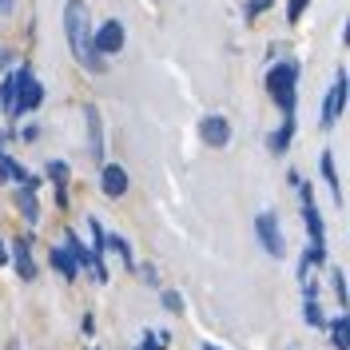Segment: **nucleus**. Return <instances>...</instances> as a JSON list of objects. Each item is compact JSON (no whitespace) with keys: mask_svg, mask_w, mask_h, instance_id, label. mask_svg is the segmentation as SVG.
<instances>
[{"mask_svg":"<svg viewBox=\"0 0 350 350\" xmlns=\"http://www.w3.org/2000/svg\"><path fill=\"white\" fill-rule=\"evenodd\" d=\"M323 175H327V187L334 191V199H342V191H338V172H334V155L323 152Z\"/></svg>","mask_w":350,"mask_h":350,"instance_id":"nucleus-16","label":"nucleus"},{"mask_svg":"<svg viewBox=\"0 0 350 350\" xmlns=\"http://www.w3.org/2000/svg\"><path fill=\"white\" fill-rule=\"evenodd\" d=\"M44 104V88L32 80V72L21 68V92H16V111H32Z\"/></svg>","mask_w":350,"mask_h":350,"instance_id":"nucleus-7","label":"nucleus"},{"mask_svg":"<svg viewBox=\"0 0 350 350\" xmlns=\"http://www.w3.org/2000/svg\"><path fill=\"white\" fill-rule=\"evenodd\" d=\"M88 128H92L88 148H92V159L100 163V159H104V131H100V111H96V108H88Z\"/></svg>","mask_w":350,"mask_h":350,"instance_id":"nucleus-9","label":"nucleus"},{"mask_svg":"<svg viewBox=\"0 0 350 350\" xmlns=\"http://www.w3.org/2000/svg\"><path fill=\"white\" fill-rule=\"evenodd\" d=\"M295 84H299V64H295V60L275 64V68H271V76H267V88H271L275 104H279L286 116L295 111Z\"/></svg>","mask_w":350,"mask_h":350,"instance_id":"nucleus-2","label":"nucleus"},{"mask_svg":"<svg viewBox=\"0 0 350 350\" xmlns=\"http://www.w3.org/2000/svg\"><path fill=\"white\" fill-rule=\"evenodd\" d=\"M100 187H104L108 199H120L128 191V167H124V163H104V167H100Z\"/></svg>","mask_w":350,"mask_h":350,"instance_id":"nucleus-6","label":"nucleus"},{"mask_svg":"<svg viewBox=\"0 0 350 350\" xmlns=\"http://www.w3.org/2000/svg\"><path fill=\"white\" fill-rule=\"evenodd\" d=\"M291 139H295V116H286V124L271 135V152H286V148H291Z\"/></svg>","mask_w":350,"mask_h":350,"instance_id":"nucleus-14","label":"nucleus"},{"mask_svg":"<svg viewBox=\"0 0 350 350\" xmlns=\"http://www.w3.org/2000/svg\"><path fill=\"white\" fill-rule=\"evenodd\" d=\"M330 283H334V295H338V303L347 306V279H342V271H338V267L330 271Z\"/></svg>","mask_w":350,"mask_h":350,"instance_id":"nucleus-20","label":"nucleus"},{"mask_svg":"<svg viewBox=\"0 0 350 350\" xmlns=\"http://www.w3.org/2000/svg\"><path fill=\"white\" fill-rule=\"evenodd\" d=\"M52 267H56L64 279H76V271H80V267H76V259L68 255L64 247H56V251H52Z\"/></svg>","mask_w":350,"mask_h":350,"instance_id":"nucleus-15","label":"nucleus"},{"mask_svg":"<svg viewBox=\"0 0 350 350\" xmlns=\"http://www.w3.org/2000/svg\"><path fill=\"white\" fill-rule=\"evenodd\" d=\"M12 259H16L21 279H36V262H32V255H28V239H16V243H12Z\"/></svg>","mask_w":350,"mask_h":350,"instance_id":"nucleus-10","label":"nucleus"},{"mask_svg":"<svg viewBox=\"0 0 350 350\" xmlns=\"http://www.w3.org/2000/svg\"><path fill=\"white\" fill-rule=\"evenodd\" d=\"M306 8V0H291V8H286V21H299V12Z\"/></svg>","mask_w":350,"mask_h":350,"instance_id":"nucleus-22","label":"nucleus"},{"mask_svg":"<svg viewBox=\"0 0 350 350\" xmlns=\"http://www.w3.org/2000/svg\"><path fill=\"white\" fill-rule=\"evenodd\" d=\"M199 139H203L207 148H227V144H231V124H227V116H207V120L199 124Z\"/></svg>","mask_w":350,"mask_h":350,"instance_id":"nucleus-5","label":"nucleus"},{"mask_svg":"<svg viewBox=\"0 0 350 350\" xmlns=\"http://www.w3.org/2000/svg\"><path fill=\"white\" fill-rule=\"evenodd\" d=\"M64 32H68V44H72L76 60L84 68H92V72H104V56H96V48H92V24H88L84 0H72L64 8Z\"/></svg>","mask_w":350,"mask_h":350,"instance_id":"nucleus-1","label":"nucleus"},{"mask_svg":"<svg viewBox=\"0 0 350 350\" xmlns=\"http://www.w3.org/2000/svg\"><path fill=\"white\" fill-rule=\"evenodd\" d=\"M48 175H52V179H56V183H60V191H64V183H68V163H60V159H52V163H48Z\"/></svg>","mask_w":350,"mask_h":350,"instance_id":"nucleus-19","label":"nucleus"},{"mask_svg":"<svg viewBox=\"0 0 350 350\" xmlns=\"http://www.w3.org/2000/svg\"><path fill=\"white\" fill-rule=\"evenodd\" d=\"M111 247V251H116V255H120V259H124V267H131V243L124 239V235H108V239H104Z\"/></svg>","mask_w":350,"mask_h":350,"instance_id":"nucleus-17","label":"nucleus"},{"mask_svg":"<svg viewBox=\"0 0 350 350\" xmlns=\"http://www.w3.org/2000/svg\"><path fill=\"white\" fill-rule=\"evenodd\" d=\"M16 92H21V72H16V76H8L4 88H0V108H4V111H16Z\"/></svg>","mask_w":350,"mask_h":350,"instance_id":"nucleus-13","label":"nucleus"},{"mask_svg":"<svg viewBox=\"0 0 350 350\" xmlns=\"http://www.w3.org/2000/svg\"><path fill=\"white\" fill-rule=\"evenodd\" d=\"M163 306H167V310H175V314H179V310H183V299H179L175 291H163Z\"/></svg>","mask_w":350,"mask_h":350,"instance_id":"nucleus-21","label":"nucleus"},{"mask_svg":"<svg viewBox=\"0 0 350 350\" xmlns=\"http://www.w3.org/2000/svg\"><path fill=\"white\" fill-rule=\"evenodd\" d=\"M8 4H12V0H0V12H4V8H8Z\"/></svg>","mask_w":350,"mask_h":350,"instance_id":"nucleus-28","label":"nucleus"},{"mask_svg":"<svg viewBox=\"0 0 350 350\" xmlns=\"http://www.w3.org/2000/svg\"><path fill=\"white\" fill-rule=\"evenodd\" d=\"M8 350H21V338H12V342H8Z\"/></svg>","mask_w":350,"mask_h":350,"instance_id":"nucleus-26","label":"nucleus"},{"mask_svg":"<svg viewBox=\"0 0 350 350\" xmlns=\"http://www.w3.org/2000/svg\"><path fill=\"white\" fill-rule=\"evenodd\" d=\"M267 4H271V0H251V12H262Z\"/></svg>","mask_w":350,"mask_h":350,"instance_id":"nucleus-24","label":"nucleus"},{"mask_svg":"<svg viewBox=\"0 0 350 350\" xmlns=\"http://www.w3.org/2000/svg\"><path fill=\"white\" fill-rule=\"evenodd\" d=\"M342 100H347V72L334 76V88H330V96H327V108H323V124L327 128H334V120L342 111Z\"/></svg>","mask_w":350,"mask_h":350,"instance_id":"nucleus-8","label":"nucleus"},{"mask_svg":"<svg viewBox=\"0 0 350 350\" xmlns=\"http://www.w3.org/2000/svg\"><path fill=\"white\" fill-rule=\"evenodd\" d=\"M124 44H128V32H124V24L120 21H104L96 32H92V48H96V56H116V52H124Z\"/></svg>","mask_w":350,"mask_h":350,"instance_id":"nucleus-3","label":"nucleus"},{"mask_svg":"<svg viewBox=\"0 0 350 350\" xmlns=\"http://www.w3.org/2000/svg\"><path fill=\"white\" fill-rule=\"evenodd\" d=\"M40 135V124H24L21 128V139H36Z\"/></svg>","mask_w":350,"mask_h":350,"instance_id":"nucleus-23","label":"nucleus"},{"mask_svg":"<svg viewBox=\"0 0 350 350\" xmlns=\"http://www.w3.org/2000/svg\"><path fill=\"white\" fill-rule=\"evenodd\" d=\"M255 231H259L262 247L275 255V259H286V243H283V231H279V219L271 215V211H262L259 219H255Z\"/></svg>","mask_w":350,"mask_h":350,"instance_id":"nucleus-4","label":"nucleus"},{"mask_svg":"<svg viewBox=\"0 0 350 350\" xmlns=\"http://www.w3.org/2000/svg\"><path fill=\"white\" fill-rule=\"evenodd\" d=\"M330 338H334V350H350V319L347 314H338L330 323Z\"/></svg>","mask_w":350,"mask_h":350,"instance_id":"nucleus-12","label":"nucleus"},{"mask_svg":"<svg viewBox=\"0 0 350 350\" xmlns=\"http://www.w3.org/2000/svg\"><path fill=\"white\" fill-rule=\"evenodd\" d=\"M16 203H21V211H24L28 223H40V203H36V191H32V187H21V191H16Z\"/></svg>","mask_w":350,"mask_h":350,"instance_id":"nucleus-11","label":"nucleus"},{"mask_svg":"<svg viewBox=\"0 0 350 350\" xmlns=\"http://www.w3.org/2000/svg\"><path fill=\"white\" fill-rule=\"evenodd\" d=\"M306 323H310L314 330H323V327H327V314H323V306L314 303V299H306Z\"/></svg>","mask_w":350,"mask_h":350,"instance_id":"nucleus-18","label":"nucleus"},{"mask_svg":"<svg viewBox=\"0 0 350 350\" xmlns=\"http://www.w3.org/2000/svg\"><path fill=\"white\" fill-rule=\"evenodd\" d=\"M203 350H223V347H215V342H203Z\"/></svg>","mask_w":350,"mask_h":350,"instance_id":"nucleus-27","label":"nucleus"},{"mask_svg":"<svg viewBox=\"0 0 350 350\" xmlns=\"http://www.w3.org/2000/svg\"><path fill=\"white\" fill-rule=\"evenodd\" d=\"M0 262H8V247H4V239H0Z\"/></svg>","mask_w":350,"mask_h":350,"instance_id":"nucleus-25","label":"nucleus"}]
</instances>
